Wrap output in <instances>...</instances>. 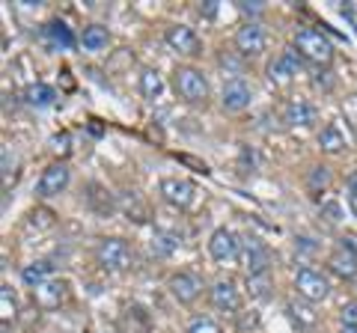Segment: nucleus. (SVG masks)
<instances>
[{"instance_id": "nucleus-1", "label": "nucleus", "mask_w": 357, "mask_h": 333, "mask_svg": "<svg viewBox=\"0 0 357 333\" xmlns=\"http://www.w3.org/2000/svg\"><path fill=\"white\" fill-rule=\"evenodd\" d=\"M295 51H298L304 60L316 63V65H328V63L333 60L331 39H328L321 30H312V27H304V30L295 33Z\"/></svg>"}, {"instance_id": "nucleus-2", "label": "nucleus", "mask_w": 357, "mask_h": 333, "mask_svg": "<svg viewBox=\"0 0 357 333\" xmlns=\"http://www.w3.org/2000/svg\"><path fill=\"white\" fill-rule=\"evenodd\" d=\"M173 86L185 102H206L208 98V81L206 75L194 69V65H178L173 72Z\"/></svg>"}, {"instance_id": "nucleus-3", "label": "nucleus", "mask_w": 357, "mask_h": 333, "mask_svg": "<svg viewBox=\"0 0 357 333\" xmlns=\"http://www.w3.org/2000/svg\"><path fill=\"white\" fill-rule=\"evenodd\" d=\"M96 259L105 271H126V268H131L134 253L128 247V241L105 238V241H98V247H96Z\"/></svg>"}, {"instance_id": "nucleus-4", "label": "nucleus", "mask_w": 357, "mask_h": 333, "mask_svg": "<svg viewBox=\"0 0 357 333\" xmlns=\"http://www.w3.org/2000/svg\"><path fill=\"white\" fill-rule=\"evenodd\" d=\"M241 265L244 271H248L250 280H256V277H265L268 271H271V250L265 247V244L259 238H244L241 241Z\"/></svg>"}, {"instance_id": "nucleus-5", "label": "nucleus", "mask_w": 357, "mask_h": 333, "mask_svg": "<svg viewBox=\"0 0 357 333\" xmlns=\"http://www.w3.org/2000/svg\"><path fill=\"white\" fill-rule=\"evenodd\" d=\"M295 288H298V295L304 297V301H310V304L325 301V297L331 295L328 277L321 271H316V268H301L298 277H295Z\"/></svg>"}, {"instance_id": "nucleus-6", "label": "nucleus", "mask_w": 357, "mask_h": 333, "mask_svg": "<svg viewBox=\"0 0 357 333\" xmlns=\"http://www.w3.org/2000/svg\"><path fill=\"white\" fill-rule=\"evenodd\" d=\"M328 268L337 274L340 280H354V277H357V247H354L349 238H342L337 247L331 250Z\"/></svg>"}, {"instance_id": "nucleus-7", "label": "nucleus", "mask_w": 357, "mask_h": 333, "mask_svg": "<svg viewBox=\"0 0 357 333\" xmlns=\"http://www.w3.org/2000/svg\"><path fill=\"white\" fill-rule=\"evenodd\" d=\"M164 42L170 45L176 54H185V57H199L203 54V42H199V36L191 30V27H185V24H173V27H167L164 30Z\"/></svg>"}, {"instance_id": "nucleus-8", "label": "nucleus", "mask_w": 357, "mask_h": 333, "mask_svg": "<svg viewBox=\"0 0 357 333\" xmlns=\"http://www.w3.org/2000/svg\"><path fill=\"white\" fill-rule=\"evenodd\" d=\"M167 288H170V295L178 304H194L197 297L203 295V280H199L194 271H178L167 280Z\"/></svg>"}, {"instance_id": "nucleus-9", "label": "nucleus", "mask_w": 357, "mask_h": 333, "mask_svg": "<svg viewBox=\"0 0 357 333\" xmlns=\"http://www.w3.org/2000/svg\"><path fill=\"white\" fill-rule=\"evenodd\" d=\"M236 48L241 57H259L265 51V30L259 21H248L236 30Z\"/></svg>"}, {"instance_id": "nucleus-10", "label": "nucleus", "mask_w": 357, "mask_h": 333, "mask_svg": "<svg viewBox=\"0 0 357 333\" xmlns=\"http://www.w3.org/2000/svg\"><path fill=\"white\" fill-rule=\"evenodd\" d=\"M69 179H72V173H69V166H66L63 161L45 166L42 179L36 185V194L39 196H57V194H63L66 187H69Z\"/></svg>"}, {"instance_id": "nucleus-11", "label": "nucleus", "mask_w": 357, "mask_h": 333, "mask_svg": "<svg viewBox=\"0 0 357 333\" xmlns=\"http://www.w3.org/2000/svg\"><path fill=\"white\" fill-rule=\"evenodd\" d=\"M208 253H211V256H215L218 262L236 259L238 253H241V241H238V235H236L232 229L220 226V229L211 232V238H208Z\"/></svg>"}, {"instance_id": "nucleus-12", "label": "nucleus", "mask_w": 357, "mask_h": 333, "mask_svg": "<svg viewBox=\"0 0 357 333\" xmlns=\"http://www.w3.org/2000/svg\"><path fill=\"white\" fill-rule=\"evenodd\" d=\"M161 196L176 208H191L197 199V187L188 179H164L161 182Z\"/></svg>"}, {"instance_id": "nucleus-13", "label": "nucleus", "mask_w": 357, "mask_h": 333, "mask_svg": "<svg viewBox=\"0 0 357 333\" xmlns=\"http://www.w3.org/2000/svg\"><path fill=\"white\" fill-rule=\"evenodd\" d=\"M208 295H211V304H215L220 313H229V316H238V309H241V295H238V288L232 280H218L215 286L208 288Z\"/></svg>"}, {"instance_id": "nucleus-14", "label": "nucleus", "mask_w": 357, "mask_h": 333, "mask_svg": "<svg viewBox=\"0 0 357 333\" xmlns=\"http://www.w3.org/2000/svg\"><path fill=\"white\" fill-rule=\"evenodd\" d=\"M66 295H69V286H66V280H48L33 288V301H36L42 309H57Z\"/></svg>"}, {"instance_id": "nucleus-15", "label": "nucleus", "mask_w": 357, "mask_h": 333, "mask_svg": "<svg viewBox=\"0 0 357 333\" xmlns=\"http://www.w3.org/2000/svg\"><path fill=\"white\" fill-rule=\"evenodd\" d=\"M250 86L244 84V81H229L227 86H223V93H220V104L223 110H232V114H238V110H244L250 104Z\"/></svg>"}, {"instance_id": "nucleus-16", "label": "nucleus", "mask_w": 357, "mask_h": 333, "mask_svg": "<svg viewBox=\"0 0 357 333\" xmlns=\"http://www.w3.org/2000/svg\"><path fill=\"white\" fill-rule=\"evenodd\" d=\"M283 122L286 125H312L316 122V107H312L310 102H304V98H292V102H286L283 107Z\"/></svg>"}, {"instance_id": "nucleus-17", "label": "nucleus", "mask_w": 357, "mask_h": 333, "mask_svg": "<svg viewBox=\"0 0 357 333\" xmlns=\"http://www.w3.org/2000/svg\"><path fill=\"white\" fill-rule=\"evenodd\" d=\"M140 93H143V98H149V102L161 98V93H164V77H161L158 69H143L140 72Z\"/></svg>"}, {"instance_id": "nucleus-18", "label": "nucleus", "mask_w": 357, "mask_h": 333, "mask_svg": "<svg viewBox=\"0 0 357 333\" xmlns=\"http://www.w3.org/2000/svg\"><path fill=\"white\" fill-rule=\"evenodd\" d=\"M319 146H321V152H328V155H340L349 143H345V134L337 125H325L321 128V134H319Z\"/></svg>"}, {"instance_id": "nucleus-19", "label": "nucleus", "mask_w": 357, "mask_h": 333, "mask_svg": "<svg viewBox=\"0 0 357 333\" xmlns=\"http://www.w3.org/2000/svg\"><path fill=\"white\" fill-rule=\"evenodd\" d=\"M54 98H57V93H54V86H48V84H30L24 90V102L33 107H48V104H54Z\"/></svg>"}, {"instance_id": "nucleus-20", "label": "nucleus", "mask_w": 357, "mask_h": 333, "mask_svg": "<svg viewBox=\"0 0 357 333\" xmlns=\"http://www.w3.org/2000/svg\"><path fill=\"white\" fill-rule=\"evenodd\" d=\"M81 42H84L86 51H102V48H107L110 33H107V27H102V24H89V27H84V33H81Z\"/></svg>"}, {"instance_id": "nucleus-21", "label": "nucleus", "mask_w": 357, "mask_h": 333, "mask_svg": "<svg viewBox=\"0 0 357 333\" xmlns=\"http://www.w3.org/2000/svg\"><path fill=\"white\" fill-rule=\"evenodd\" d=\"M51 271H54L51 262H33V265H27V268L21 271V280H24L30 288H36V286L51 280Z\"/></svg>"}, {"instance_id": "nucleus-22", "label": "nucleus", "mask_w": 357, "mask_h": 333, "mask_svg": "<svg viewBox=\"0 0 357 333\" xmlns=\"http://www.w3.org/2000/svg\"><path fill=\"white\" fill-rule=\"evenodd\" d=\"M0 318H3V333H9V325L18 318V304L9 286L0 288Z\"/></svg>"}, {"instance_id": "nucleus-23", "label": "nucleus", "mask_w": 357, "mask_h": 333, "mask_svg": "<svg viewBox=\"0 0 357 333\" xmlns=\"http://www.w3.org/2000/svg\"><path fill=\"white\" fill-rule=\"evenodd\" d=\"M295 75H298V72H295V65L289 63V60L283 57V54H280V57H277V60H271V63H268V77H271L274 84H280V86L292 81Z\"/></svg>"}, {"instance_id": "nucleus-24", "label": "nucleus", "mask_w": 357, "mask_h": 333, "mask_svg": "<svg viewBox=\"0 0 357 333\" xmlns=\"http://www.w3.org/2000/svg\"><path fill=\"white\" fill-rule=\"evenodd\" d=\"M289 316H292V321H298V327H312L316 325V313L307 307V304H289Z\"/></svg>"}, {"instance_id": "nucleus-25", "label": "nucleus", "mask_w": 357, "mask_h": 333, "mask_svg": "<svg viewBox=\"0 0 357 333\" xmlns=\"http://www.w3.org/2000/svg\"><path fill=\"white\" fill-rule=\"evenodd\" d=\"M48 36L57 42V45H63V48H72L75 45V36H72V30L63 24V21H51L48 24Z\"/></svg>"}, {"instance_id": "nucleus-26", "label": "nucleus", "mask_w": 357, "mask_h": 333, "mask_svg": "<svg viewBox=\"0 0 357 333\" xmlns=\"http://www.w3.org/2000/svg\"><path fill=\"white\" fill-rule=\"evenodd\" d=\"M176 247H178V238L167 235V232H158V235L152 238V253H158V256H170Z\"/></svg>"}, {"instance_id": "nucleus-27", "label": "nucleus", "mask_w": 357, "mask_h": 333, "mask_svg": "<svg viewBox=\"0 0 357 333\" xmlns=\"http://www.w3.org/2000/svg\"><path fill=\"white\" fill-rule=\"evenodd\" d=\"M328 182H331V176H328V166H312V173H310V187L312 191H325L328 187Z\"/></svg>"}, {"instance_id": "nucleus-28", "label": "nucleus", "mask_w": 357, "mask_h": 333, "mask_svg": "<svg viewBox=\"0 0 357 333\" xmlns=\"http://www.w3.org/2000/svg\"><path fill=\"white\" fill-rule=\"evenodd\" d=\"M188 333H223L211 318H194L191 327H188Z\"/></svg>"}, {"instance_id": "nucleus-29", "label": "nucleus", "mask_w": 357, "mask_h": 333, "mask_svg": "<svg viewBox=\"0 0 357 333\" xmlns=\"http://www.w3.org/2000/svg\"><path fill=\"white\" fill-rule=\"evenodd\" d=\"M220 65H223V69H232L236 75H241V63H236L232 57H227V54H220Z\"/></svg>"}, {"instance_id": "nucleus-30", "label": "nucleus", "mask_w": 357, "mask_h": 333, "mask_svg": "<svg viewBox=\"0 0 357 333\" xmlns=\"http://www.w3.org/2000/svg\"><path fill=\"white\" fill-rule=\"evenodd\" d=\"M342 325H357V307H345L342 309Z\"/></svg>"}, {"instance_id": "nucleus-31", "label": "nucleus", "mask_w": 357, "mask_h": 333, "mask_svg": "<svg viewBox=\"0 0 357 333\" xmlns=\"http://www.w3.org/2000/svg\"><path fill=\"white\" fill-rule=\"evenodd\" d=\"M349 203H351V208L357 212V176H354L351 185H349Z\"/></svg>"}, {"instance_id": "nucleus-32", "label": "nucleus", "mask_w": 357, "mask_h": 333, "mask_svg": "<svg viewBox=\"0 0 357 333\" xmlns=\"http://www.w3.org/2000/svg\"><path fill=\"white\" fill-rule=\"evenodd\" d=\"M342 333H357V325H342Z\"/></svg>"}]
</instances>
